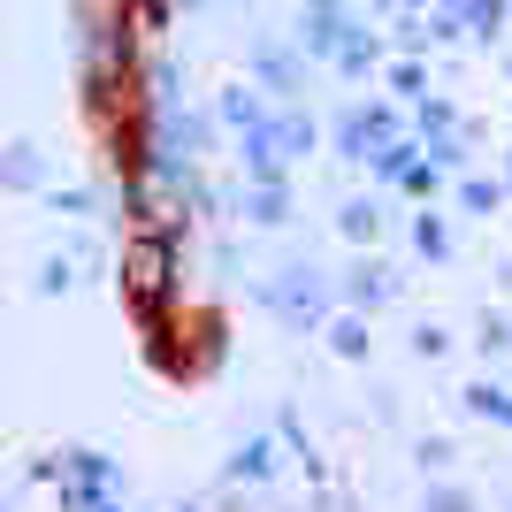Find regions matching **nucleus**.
<instances>
[{
	"label": "nucleus",
	"mask_w": 512,
	"mask_h": 512,
	"mask_svg": "<svg viewBox=\"0 0 512 512\" xmlns=\"http://www.w3.org/2000/svg\"><path fill=\"white\" fill-rule=\"evenodd\" d=\"M268 306H276L283 321H299V329H306V321L329 314V283H321L314 268H283V283H268Z\"/></svg>",
	"instance_id": "f257e3e1"
},
{
	"label": "nucleus",
	"mask_w": 512,
	"mask_h": 512,
	"mask_svg": "<svg viewBox=\"0 0 512 512\" xmlns=\"http://www.w3.org/2000/svg\"><path fill=\"white\" fill-rule=\"evenodd\" d=\"M123 283H130V299H161V291H169V245H161V237H138V245H130L123 253Z\"/></svg>",
	"instance_id": "f03ea898"
},
{
	"label": "nucleus",
	"mask_w": 512,
	"mask_h": 512,
	"mask_svg": "<svg viewBox=\"0 0 512 512\" xmlns=\"http://www.w3.org/2000/svg\"><path fill=\"white\" fill-rule=\"evenodd\" d=\"M230 474H237V482H268V474H276V444H268V436H253V444H237Z\"/></svg>",
	"instance_id": "7ed1b4c3"
},
{
	"label": "nucleus",
	"mask_w": 512,
	"mask_h": 512,
	"mask_svg": "<svg viewBox=\"0 0 512 512\" xmlns=\"http://www.w3.org/2000/svg\"><path fill=\"white\" fill-rule=\"evenodd\" d=\"M459 398H467V413H482V421L512 428V390H497V383H474V390H459Z\"/></svg>",
	"instance_id": "20e7f679"
},
{
	"label": "nucleus",
	"mask_w": 512,
	"mask_h": 512,
	"mask_svg": "<svg viewBox=\"0 0 512 512\" xmlns=\"http://www.w3.org/2000/svg\"><path fill=\"white\" fill-rule=\"evenodd\" d=\"M299 39H306V54H329V46H337V8H306Z\"/></svg>",
	"instance_id": "39448f33"
},
{
	"label": "nucleus",
	"mask_w": 512,
	"mask_h": 512,
	"mask_svg": "<svg viewBox=\"0 0 512 512\" xmlns=\"http://www.w3.org/2000/svg\"><path fill=\"white\" fill-rule=\"evenodd\" d=\"M62 291H77V260L54 253V260L39 268V299H62Z\"/></svg>",
	"instance_id": "423d86ee"
},
{
	"label": "nucleus",
	"mask_w": 512,
	"mask_h": 512,
	"mask_svg": "<svg viewBox=\"0 0 512 512\" xmlns=\"http://www.w3.org/2000/svg\"><path fill=\"white\" fill-rule=\"evenodd\" d=\"M329 344H337V360H367V321H337Z\"/></svg>",
	"instance_id": "0eeeda50"
},
{
	"label": "nucleus",
	"mask_w": 512,
	"mask_h": 512,
	"mask_svg": "<svg viewBox=\"0 0 512 512\" xmlns=\"http://www.w3.org/2000/svg\"><path fill=\"white\" fill-rule=\"evenodd\" d=\"M352 299H360V306H383L390 299V268H360V276H352Z\"/></svg>",
	"instance_id": "6e6552de"
},
{
	"label": "nucleus",
	"mask_w": 512,
	"mask_h": 512,
	"mask_svg": "<svg viewBox=\"0 0 512 512\" xmlns=\"http://www.w3.org/2000/svg\"><path fill=\"white\" fill-rule=\"evenodd\" d=\"M222 115H230L237 130H260V100H253V92H245V85H237L230 100H222Z\"/></svg>",
	"instance_id": "1a4fd4ad"
},
{
	"label": "nucleus",
	"mask_w": 512,
	"mask_h": 512,
	"mask_svg": "<svg viewBox=\"0 0 512 512\" xmlns=\"http://www.w3.org/2000/svg\"><path fill=\"white\" fill-rule=\"evenodd\" d=\"M474 344H482V360H505V352H512V329H505V321H482V337H474Z\"/></svg>",
	"instance_id": "9d476101"
},
{
	"label": "nucleus",
	"mask_w": 512,
	"mask_h": 512,
	"mask_svg": "<svg viewBox=\"0 0 512 512\" xmlns=\"http://www.w3.org/2000/svg\"><path fill=\"white\" fill-rule=\"evenodd\" d=\"M421 512H474V497H467V490H451V482H436Z\"/></svg>",
	"instance_id": "9b49d317"
},
{
	"label": "nucleus",
	"mask_w": 512,
	"mask_h": 512,
	"mask_svg": "<svg viewBox=\"0 0 512 512\" xmlns=\"http://www.w3.org/2000/svg\"><path fill=\"white\" fill-rule=\"evenodd\" d=\"M245 207H253V222H283V192H276V184H260Z\"/></svg>",
	"instance_id": "f8f14e48"
},
{
	"label": "nucleus",
	"mask_w": 512,
	"mask_h": 512,
	"mask_svg": "<svg viewBox=\"0 0 512 512\" xmlns=\"http://www.w3.org/2000/svg\"><path fill=\"white\" fill-rule=\"evenodd\" d=\"M8 184H39V153H31V146L8 153Z\"/></svg>",
	"instance_id": "ddd939ff"
},
{
	"label": "nucleus",
	"mask_w": 512,
	"mask_h": 512,
	"mask_svg": "<svg viewBox=\"0 0 512 512\" xmlns=\"http://www.w3.org/2000/svg\"><path fill=\"white\" fill-rule=\"evenodd\" d=\"M444 329H436V321H428V329H413V352H421V360H444Z\"/></svg>",
	"instance_id": "4468645a"
},
{
	"label": "nucleus",
	"mask_w": 512,
	"mask_h": 512,
	"mask_svg": "<svg viewBox=\"0 0 512 512\" xmlns=\"http://www.w3.org/2000/svg\"><path fill=\"white\" fill-rule=\"evenodd\" d=\"M413 245H421V253H444L451 237H444V222H428V214H421V230H413Z\"/></svg>",
	"instance_id": "2eb2a0df"
},
{
	"label": "nucleus",
	"mask_w": 512,
	"mask_h": 512,
	"mask_svg": "<svg viewBox=\"0 0 512 512\" xmlns=\"http://www.w3.org/2000/svg\"><path fill=\"white\" fill-rule=\"evenodd\" d=\"M344 237H375V207H344Z\"/></svg>",
	"instance_id": "dca6fc26"
},
{
	"label": "nucleus",
	"mask_w": 512,
	"mask_h": 512,
	"mask_svg": "<svg viewBox=\"0 0 512 512\" xmlns=\"http://www.w3.org/2000/svg\"><path fill=\"white\" fill-rule=\"evenodd\" d=\"M421 467H428V474L451 467V444H444V436H428V444H421Z\"/></svg>",
	"instance_id": "f3484780"
}]
</instances>
